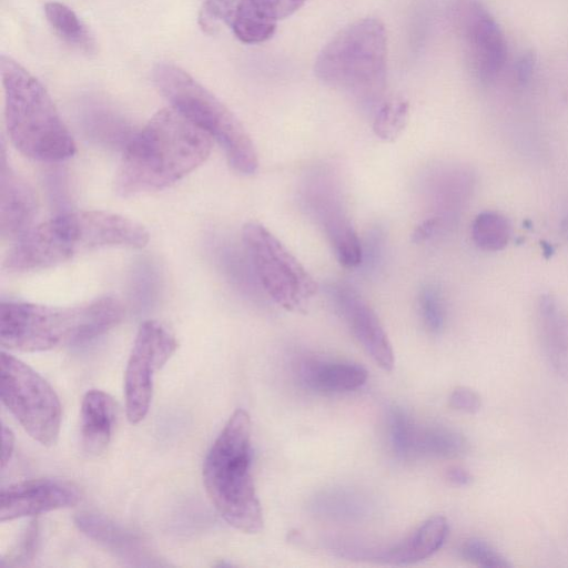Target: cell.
I'll return each mask as SVG.
<instances>
[{
    "mask_svg": "<svg viewBox=\"0 0 568 568\" xmlns=\"http://www.w3.org/2000/svg\"><path fill=\"white\" fill-rule=\"evenodd\" d=\"M537 331L548 364L568 381V314L551 295L539 297Z\"/></svg>",
    "mask_w": 568,
    "mask_h": 568,
    "instance_id": "16",
    "label": "cell"
},
{
    "mask_svg": "<svg viewBox=\"0 0 568 568\" xmlns=\"http://www.w3.org/2000/svg\"><path fill=\"white\" fill-rule=\"evenodd\" d=\"M342 317L368 356L384 371H392L394 352L389 338L372 306L347 285L333 287Z\"/></svg>",
    "mask_w": 568,
    "mask_h": 568,
    "instance_id": "13",
    "label": "cell"
},
{
    "mask_svg": "<svg viewBox=\"0 0 568 568\" xmlns=\"http://www.w3.org/2000/svg\"><path fill=\"white\" fill-rule=\"evenodd\" d=\"M471 237L474 243L484 251H500L509 241L510 224L500 213L481 212L473 221Z\"/></svg>",
    "mask_w": 568,
    "mask_h": 568,
    "instance_id": "25",
    "label": "cell"
},
{
    "mask_svg": "<svg viewBox=\"0 0 568 568\" xmlns=\"http://www.w3.org/2000/svg\"><path fill=\"white\" fill-rule=\"evenodd\" d=\"M448 534V523L443 516L425 520L410 536L377 555L376 559L392 565H410L435 554Z\"/></svg>",
    "mask_w": 568,
    "mask_h": 568,
    "instance_id": "19",
    "label": "cell"
},
{
    "mask_svg": "<svg viewBox=\"0 0 568 568\" xmlns=\"http://www.w3.org/2000/svg\"><path fill=\"white\" fill-rule=\"evenodd\" d=\"M212 138L174 108L159 110L128 141L115 176L119 195L165 189L209 158Z\"/></svg>",
    "mask_w": 568,
    "mask_h": 568,
    "instance_id": "1",
    "label": "cell"
},
{
    "mask_svg": "<svg viewBox=\"0 0 568 568\" xmlns=\"http://www.w3.org/2000/svg\"><path fill=\"white\" fill-rule=\"evenodd\" d=\"M468 450V442L459 432L440 425H412L407 459L417 457L455 458Z\"/></svg>",
    "mask_w": 568,
    "mask_h": 568,
    "instance_id": "20",
    "label": "cell"
},
{
    "mask_svg": "<svg viewBox=\"0 0 568 568\" xmlns=\"http://www.w3.org/2000/svg\"><path fill=\"white\" fill-rule=\"evenodd\" d=\"M321 219L338 263L347 268L358 266L363 258L362 244L348 217L339 207L325 205Z\"/></svg>",
    "mask_w": 568,
    "mask_h": 568,
    "instance_id": "21",
    "label": "cell"
},
{
    "mask_svg": "<svg viewBox=\"0 0 568 568\" xmlns=\"http://www.w3.org/2000/svg\"><path fill=\"white\" fill-rule=\"evenodd\" d=\"M560 232H561L562 236L568 241V206L565 210V213L560 221Z\"/></svg>",
    "mask_w": 568,
    "mask_h": 568,
    "instance_id": "37",
    "label": "cell"
},
{
    "mask_svg": "<svg viewBox=\"0 0 568 568\" xmlns=\"http://www.w3.org/2000/svg\"><path fill=\"white\" fill-rule=\"evenodd\" d=\"M0 396L22 428L43 446L55 444L61 404L51 385L30 366L1 352Z\"/></svg>",
    "mask_w": 568,
    "mask_h": 568,
    "instance_id": "9",
    "label": "cell"
},
{
    "mask_svg": "<svg viewBox=\"0 0 568 568\" xmlns=\"http://www.w3.org/2000/svg\"><path fill=\"white\" fill-rule=\"evenodd\" d=\"M80 499L78 487L67 480L37 478L16 483L1 489L0 521L69 508Z\"/></svg>",
    "mask_w": 568,
    "mask_h": 568,
    "instance_id": "12",
    "label": "cell"
},
{
    "mask_svg": "<svg viewBox=\"0 0 568 568\" xmlns=\"http://www.w3.org/2000/svg\"><path fill=\"white\" fill-rule=\"evenodd\" d=\"M123 316V305L110 296L75 306L1 302L0 344L20 352L83 344L113 328Z\"/></svg>",
    "mask_w": 568,
    "mask_h": 568,
    "instance_id": "3",
    "label": "cell"
},
{
    "mask_svg": "<svg viewBox=\"0 0 568 568\" xmlns=\"http://www.w3.org/2000/svg\"><path fill=\"white\" fill-rule=\"evenodd\" d=\"M242 240L267 295L287 311H303L317 292V283L306 268L261 223H246L242 229Z\"/></svg>",
    "mask_w": 568,
    "mask_h": 568,
    "instance_id": "8",
    "label": "cell"
},
{
    "mask_svg": "<svg viewBox=\"0 0 568 568\" xmlns=\"http://www.w3.org/2000/svg\"><path fill=\"white\" fill-rule=\"evenodd\" d=\"M274 20L284 19L297 11L307 0H255Z\"/></svg>",
    "mask_w": 568,
    "mask_h": 568,
    "instance_id": "32",
    "label": "cell"
},
{
    "mask_svg": "<svg viewBox=\"0 0 568 568\" xmlns=\"http://www.w3.org/2000/svg\"><path fill=\"white\" fill-rule=\"evenodd\" d=\"M298 375L307 388L321 393L354 390L367 381V372L359 365L317 359L302 362Z\"/></svg>",
    "mask_w": 568,
    "mask_h": 568,
    "instance_id": "18",
    "label": "cell"
},
{
    "mask_svg": "<svg viewBox=\"0 0 568 568\" xmlns=\"http://www.w3.org/2000/svg\"><path fill=\"white\" fill-rule=\"evenodd\" d=\"M176 348L175 336L161 322L148 320L140 325L124 374L125 408L130 423L138 424L146 416L152 400L154 374Z\"/></svg>",
    "mask_w": 568,
    "mask_h": 568,
    "instance_id": "10",
    "label": "cell"
},
{
    "mask_svg": "<svg viewBox=\"0 0 568 568\" xmlns=\"http://www.w3.org/2000/svg\"><path fill=\"white\" fill-rule=\"evenodd\" d=\"M161 94L223 148L230 165L244 175L258 169L255 145L235 114L187 72L172 63H159L152 72Z\"/></svg>",
    "mask_w": 568,
    "mask_h": 568,
    "instance_id": "6",
    "label": "cell"
},
{
    "mask_svg": "<svg viewBox=\"0 0 568 568\" xmlns=\"http://www.w3.org/2000/svg\"><path fill=\"white\" fill-rule=\"evenodd\" d=\"M537 57L532 50H527L517 59L514 67V80L519 85L527 84L535 71Z\"/></svg>",
    "mask_w": 568,
    "mask_h": 568,
    "instance_id": "33",
    "label": "cell"
},
{
    "mask_svg": "<svg viewBox=\"0 0 568 568\" xmlns=\"http://www.w3.org/2000/svg\"><path fill=\"white\" fill-rule=\"evenodd\" d=\"M245 0H202L200 21L203 27L212 28L216 22L232 24Z\"/></svg>",
    "mask_w": 568,
    "mask_h": 568,
    "instance_id": "30",
    "label": "cell"
},
{
    "mask_svg": "<svg viewBox=\"0 0 568 568\" xmlns=\"http://www.w3.org/2000/svg\"><path fill=\"white\" fill-rule=\"evenodd\" d=\"M449 406L456 410L474 414L481 407L480 396L471 388L458 386L454 388L448 398Z\"/></svg>",
    "mask_w": 568,
    "mask_h": 568,
    "instance_id": "31",
    "label": "cell"
},
{
    "mask_svg": "<svg viewBox=\"0 0 568 568\" xmlns=\"http://www.w3.org/2000/svg\"><path fill=\"white\" fill-rule=\"evenodd\" d=\"M149 232L139 222L100 210L60 214L31 226L8 252L4 267L13 272L48 268L97 248H142Z\"/></svg>",
    "mask_w": 568,
    "mask_h": 568,
    "instance_id": "2",
    "label": "cell"
},
{
    "mask_svg": "<svg viewBox=\"0 0 568 568\" xmlns=\"http://www.w3.org/2000/svg\"><path fill=\"white\" fill-rule=\"evenodd\" d=\"M437 221L435 219L426 220L414 232V241L420 242L427 239L436 227Z\"/></svg>",
    "mask_w": 568,
    "mask_h": 568,
    "instance_id": "36",
    "label": "cell"
},
{
    "mask_svg": "<svg viewBox=\"0 0 568 568\" xmlns=\"http://www.w3.org/2000/svg\"><path fill=\"white\" fill-rule=\"evenodd\" d=\"M8 135L23 155L59 162L75 153L74 140L42 83L19 62L1 55Z\"/></svg>",
    "mask_w": 568,
    "mask_h": 568,
    "instance_id": "5",
    "label": "cell"
},
{
    "mask_svg": "<svg viewBox=\"0 0 568 568\" xmlns=\"http://www.w3.org/2000/svg\"><path fill=\"white\" fill-rule=\"evenodd\" d=\"M446 478L452 485L458 487L468 486L473 480L470 473L460 466L449 467L446 471Z\"/></svg>",
    "mask_w": 568,
    "mask_h": 568,
    "instance_id": "35",
    "label": "cell"
},
{
    "mask_svg": "<svg viewBox=\"0 0 568 568\" xmlns=\"http://www.w3.org/2000/svg\"><path fill=\"white\" fill-rule=\"evenodd\" d=\"M43 9L47 21L61 39L85 53L94 50L92 34L71 8L58 1H50Z\"/></svg>",
    "mask_w": 568,
    "mask_h": 568,
    "instance_id": "22",
    "label": "cell"
},
{
    "mask_svg": "<svg viewBox=\"0 0 568 568\" xmlns=\"http://www.w3.org/2000/svg\"><path fill=\"white\" fill-rule=\"evenodd\" d=\"M38 202L30 184L7 162L4 145L0 165V233L4 239H19L37 214Z\"/></svg>",
    "mask_w": 568,
    "mask_h": 568,
    "instance_id": "14",
    "label": "cell"
},
{
    "mask_svg": "<svg viewBox=\"0 0 568 568\" xmlns=\"http://www.w3.org/2000/svg\"><path fill=\"white\" fill-rule=\"evenodd\" d=\"M2 435V456H1V468L3 469L10 462L13 449H14V434L13 432L2 424L1 427Z\"/></svg>",
    "mask_w": 568,
    "mask_h": 568,
    "instance_id": "34",
    "label": "cell"
},
{
    "mask_svg": "<svg viewBox=\"0 0 568 568\" xmlns=\"http://www.w3.org/2000/svg\"><path fill=\"white\" fill-rule=\"evenodd\" d=\"M74 524L82 534L114 556L138 565H151L152 556L143 540L136 534L103 515L81 511L74 517Z\"/></svg>",
    "mask_w": 568,
    "mask_h": 568,
    "instance_id": "15",
    "label": "cell"
},
{
    "mask_svg": "<svg viewBox=\"0 0 568 568\" xmlns=\"http://www.w3.org/2000/svg\"><path fill=\"white\" fill-rule=\"evenodd\" d=\"M39 544V523L30 521L18 541L2 558L1 566H23L33 559Z\"/></svg>",
    "mask_w": 568,
    "mask_h": 568,
    "instance_id": "28",
    "label": "cell"
},
{
    "mask_svg": "<svg viewBox=\"0 0 568 568\" xmlns=\"http://www.w3.org/2000/svg\"><path fill=\"white\" fill-rule=\"evenodd\" d=\"M252 425L246 410L236 409L209 449L203 483L220 516L235 529L257 534L263 513L252 477Z\"/></svg>",
    "mask_w": 568,
    "mask_h": 568,
    "instance_id": "4",
    "label": "cell"
},
{
    "mask_svg": "<svg viewBox=\"0 0 568 568\" xmlns=\"http://www.w3.org/2000/svg\"><path fill=\"white\" fill-rule=\"evenodd\" d=\"M317 516L332 520H357L368 514V503L354 491L331 489L317 495L311 505Z\"/></svg>",
    "mask_w": 568,
    "mask_h": 568,
    "instance_id": "23",
    "label": "cell"
},
{
    "mask_svg": "<svg viewBox=\"0 0 568 568\" xmlns=\"http://www.w3.org/2000/svg\"><path fill=\"white\" fill-rule=\"evenodd\" d=\"M419 311L425 327L434 334L444 327L445 311L442 296L437 288L427 286L419 295Z\"/></svg>",
    "mask_w": 568,
    "mask_h": 568,
    "instance_id": "29",
    "label": "cell"
},
{
    "mask_svg": "<svg viewBox=\"0 0 568 568\" xmlns=\"http://www.w3.org/2000/svg\"><path fill=\"white\" fill-rule=\"evenodd\" d=\"M409 120V102L393 98L377 110L373 121L374 134L384 142L395 141L405 130Z\"/></svg>",
    "mask_w": 568,
    "mask_h": 568,
    "instance_id": "26",
    "label": "cell"
},
{
    "mask_svg": "<svg viewBox=\"0 0 568 568\" xmlns=\"http://www.w3.org/2000/svg\"><path fill=\"white\" fill-rule=\"evenodd\" d=\"M115 418L113 398L103 390L90 389L81 404V444L89 455L103 453L111 439Z\"/></svg>",
    "mask_w": 568,
    "mask_h": 568,
    "instance_id": "17",
    "label": "cell"
},
{
    "mask_svg": "<svg viewBox=\"0 0 568 568\" xmlns=\"http://www.w3.org/2000/svg\"><path fill=\"white\" fill-rule=\"evenodd\" d=\"M387 37L374 18L353 22L320 52L314 71L325 84L363 101L381 97L386 84Z\"/></svg>",
    "mask_w": 568,
    "mask_h": 568,
    "instance_id": "7",
    "label": "cell"
},
{
    "mask_svg": "<svg viewBox=\"0 0 568 568\" xmlns=\"http://www.w3.org/2000/svg\"><path fill=\"white\" fill-rule=\"evenodd\" d=\"M453 17L476 78L493 82L507 60L500 26L479 0H453Z\"/></svg>",
    "mask_w": 568,
    "mask_h": 568,
    "instance_id": "11",
    "label": "cell"
},
{
    "mask_svg": "<svg viewBox=\"0 0 568 568\" xmlns=\"http://www.w3.org/2000/svg\"><path fill=\"white\" fill-rule=\"evenodd\" d=\"M276 22L255 0H245L231 28L239 40L253 44L268 40L275 32Z\"/></svg>",
    "mask_w": 568,
    "mask_h": 568,
    "instance_id": "24",
    "label": "cell"
},
{
    "mask_svg": "<svg viewBox=\"0 0 568 568\" xmlns=\"http://www.w3.org/2000/svg\"><path fill=\"white\" fill-rule=\"evenodd\" d=\"M460 555L466 561L479 567H511V564L504 555L480 538H469L465 540L460 546Z\"/></svg>",
    "mask_w": 568,
    "mask_h": 568,
    "instance_id": "27",
    "label": "cell"
}]
</instances>
